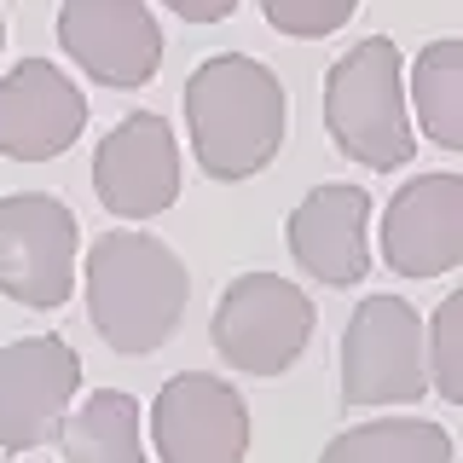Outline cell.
Masks as SVG:
<instances>
[{
    "instance_id": "cell-11",
    "label": "cell",
    "mask_w": 463,
    "mask_h": 463,
    "mask_svg": "<svg viewBox=\"0 0 463 463\" xmlns=\"http://www.w3.org/2000/svg\"><path fill=\"white\" fill-rule=\"evenodd\" d=\"M383 260L400 279L463 267V174H417L383 209Z\"/></svg>"
},
{
    "instance_id": "cell-8",
    "label": "cell",
    "mask_w": 463,
    "mask_h": 463,
    "mask_svg": "<svg viewBox=\"0 0 463 463\" xmlns=\"http://www.w3.org/2000/svg\"><path fill=\"white\" fill-rule=\"evenodd\" d=\"M151 440L163 463H243L250 400L209 371H180L151 400Z\"/></svg>"
},
{
    "instance_id": "cell-2",
    "label": "cell",
    "mask_w": 463,
    "mask_h": 463,
    "mask_svg": "<svg viewBox=\"0 0 463 463\" xmlns=\"http://www.w3.org/2000/svg\"><path fill=\"white\" fill-rule=\"evenodd\" d=\"M87 318L116 354H156L185 318L192 272L156 232H99L81 260Z\"/></svg>"
},
{
    "instance_id": "cell-12",
    "label": "cell",
    "mask_w": 463,
    "mask_h": 463,
    "mask_svg": "<svg viewBox=\"0 0 463 463\" xmlns=\"http://www.w3.org/2000/svg\"><path fill=\"white\" fill-rule=\"evenodd\" d=\"M87 128V93L52 58H24L0 76V156L47 163L64 156Z\"/></svg>"
},
{
    "instance_id": "cell-18",
    "label": "cell",
    "mask_w": 463,
    "mask_h": 463,
    "mask_svg": "<svg viewBox=\"0 0 463 463\" xmlns=\"http://www.w3.org/2000/svg\"><path fill=\"white\" fill-rule=\"evenodd\" d=\"M260 18L279 29V35L325 41V35H336L342 24H354V0H267Z\"/></svg>"
},
{
    "instance_id": "cell-1",
    "label": "cell",
    "mask_w": 463,
    "mask_h": 463,
    "mask_svg": "<svg viewBox=\"0 0 463 463\" xmlns=\"http://www.w3.org/2000/svg\"><path fill=\"white\" fill-rule=\"evenodd\" d=\"M289 99L272 64L250 52H214L185 76V134L209 180H255L284 151Z\"/></svg>"
},
{
    "instance_id": "cell-19",
    "label": "cell",
    "mask_w": 463,
    "mask_h": 463,
    "mask_svg": "<svg viewBox=\"0 0 463 463\" xmlns=\"http://www.w3.org/2000/svg\"><path fill=\"white\" fill-rule=\"evenodd\" d=\"M174 12H180L185 24H221L238 12V0H214V6H197V0H174Z\"/></svg>"
},
{
    "instance_id": "cell-7",
    "label": "cell",
    "mask_w": 463,
    "mask_h": 463,
    "mask_svg": "<svg viewBox=\"0 0 463 463\" xmlns=\"http://www.w3.org/2000/svg\"><path fill=\"white\" fill-rule=\"evenodd\" d=\"M81 394V354L64 336H24L0 347V452L24 458L64 434Z\"/></svg>"
},
{
    "instance_id": "cell-13",
    "label": "cell",
    "mask_w": 463,
    "mask_h": 463,
    "mask_svg": "<svg viewBox=\"0 0 463 463\" xmlns=\"http://www.w3.org/2000/svg\"><path fill=\"white\" fill-rule=\"evenodd\" d=\"M365 232H371V192L365 185L325 180L289 209L284 243L307 279L330 284V289H354L371 272V238Z\"/></svg>"
},
{
    "instance_id": "cell-20",
    "label": "cell",
    "mask_w": 463,
    "mask_h": 463,
    "mask_svg": "<svg viewBox=\"0 0 463 463\" xmlns=\"http://www.w3.org/2000/svg\"><path fill=\"white\" fill-rule=\"evenodd\" d=\"M0 47H6V18H0Z\"/></svg>"
},
{
    "instance_id": "cell-15",
    "label": "cell",
    "mask_w": 463,
    "mask_h": 463,
    "mask_svg": "<svg viewBox=\"0 0 463 463\" xmlns=\"http://www.w3.org/2000/svg\"><path fill=\"white\" fill-rule=\"evenodd\" d=\"M318 463H452V434L429 417H376L342 429Z\"/></svg>"
},
{
    "instance_id": "cell-5",
    "label": "cell",
    "mask_w": 463,
    "mask_h": 463,
    "mask_svg": "<svg viewBox=\"0 0 463 463\" xmlns=\"http://www.w3.org/2000/svg\"><path fill=\"white\" fill-rule=\"evenodd\" d=\"M313 301L301 284L279 279V272H243L221 289L214 301V318H209V336H214V354L226 359L232 371L243 376H284L307 354L313 342Z\"/></svg>"
},
{
    "instance_id": "cell-16",
    "label": "cell",
    "mask_w": 463,
    "mask_h": 463,
    "mask_svg": "<svg viewBox=\"0 0 463 463\" xmlns=\"http://www.w3.org/2000/svg\"><path fill=\"white\" fill-rule=\"evenodd\" d=\"M411 105L417 128L440 151H463V41L440 35L411 64Z\"/></svg>"
},
{
    "instance_id": "cell-6",
    "label": "cell",
    "mask_w": 463,
    "mask_h": 463,
    "mask_svg": "<svg viewBox=\"0 0 463 463\" xmlns=\"http://www.w3.org/2000/svg\"><path fill=\"white\" fill-rule=\"evenodd\" d=\"M81 226L64 197L12 192L0 197V296L35 313H58L76 296Z\"/></svg>"
},
{
    "instance_id": "cell-10",
    "label": "cell",
    "mask_w": 463,
    "mask_h": 463,
    "mask_svg": "<svg viewBox=\"0 0 463 463\" xmlns=\"http://www.w3.org/2000/svg\"><path fill=\"white\" fill-rule=\"evenodd\" d=\"M58 47L99 87H145L163 70V29L145 0H64Z\"/></svg>"
},
{
    "instance_id": "cell-17",
    "label": "cell",
    "mask_w": 463,
    "mask_h": 463,
    "mask_svg": "<svg viewBox=\"0 0 463 463\" xmlns=\"http://www.w3.org/2000/svg\"><path fill=\"white\" fill-rule=\"evenodd\" d=\"M429 383L446 405H463V289L429 313Z\"/></svg>"
},
{
    "instance_id": "cell-4",
    "label": "cell",
    "mask_w": 463,
    "mask_h": 463,
    "mask_svg": "<svg viewBox=\"0 0 463 463\" xmlns=\"http://www.w3.org/2000/svg\"><path fill=\"white\" fill-rule=\"evenodd\" d=\"M429 325L405 296H365L342 330V405H417L429 394Z\"/></svg>"
},
{
    "instance_id": "cell-14",
    "label": "cell",
    "mask_w": 463,
    "mask_h": 463,
    "mask_svg": "<svg viewBox=\"0 0 463 463\" xmlns=\"http://www.w3.org/2000/svg\"><path fill=\"white\" fill-rule=\"evenodd\" d=\"M58 446H64V463H151L139 434V400L122 388H93L70 411Z\"/></svg>"
},
{
    "instance_id": "cell-9",
    "label": "cell",
    "mask_w": 463,
    "mask_h": 463,
    "mask_svg": "<svg viewBox=\"0 0 463 463\" xmlns=\"http://www.w3.org/2000/svg\"><path fill=\"white\" fill-rule=\"evenodd\" d=\"M93 192L122 221H156L180 203V139H174L168 116L134 110L99 139Z\"/></svg>"
},
{
    "instance_id": "cell-3",
    "label": "cell",
    "mask_w": 463,
    "mask_h": 463,
    "mask_svg": "<svg viewBox=\"0 0 463 463\" xmlns=\"http://www.w3.org/2000/svg\"><path fill=\"white\" fill-rule=\"evenodd\" d=\"M411 87L400 70V47L388 35H365L325 70V128L336 139L347 163L371 174H394L417 156L411 110H405Z\"/></svg>"
}]
</instances>
